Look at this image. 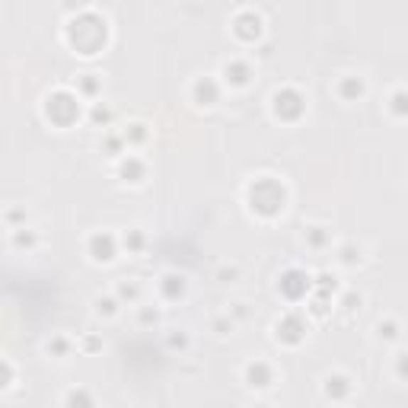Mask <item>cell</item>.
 <instances>
[{"label":"cell","mask_w":408,"mask_h":408,"mask_svg":"<svg viewBox=\"0 0 408 408\" xmlns=\"http://www.w3.org/2000/svg\"><path fill=\"white\" fill-rule=\"evenodd\" d=\"M396 377L399 380H408V351H399L396 354Z\"/></svg>","instance_id":"cell-28"},{"label":"cell","mask_w":408,"mask_h":408,"mask_svg":"<svg viewBox=\"0 0 408 408\" xmlns=\"http://www.w3.org/2000/svg\"><path fill=\"white\" fill-rule=\"evenodd\" d=\"M316 287V281H313V274H306V272H300V268H291V272L284 274V278L278 281V291L284 294L287 300H304L309 291Z\"/></svg>","instance_id":"cell-9"},{"label":"cell","mask_w":408,"mask_h":408,"mask_svg":"<svg viewBox=\"0 0 408 408\" xmlns=\"http://www.w3.org/2000/svg\"><path fill=\"white\" fill-rule=\"evenodd\" d=\"M118 306H124V304L115 297V294H112V297H96V300H93V313L102 316V319H115V316H118Z\"/></svg>","instance_id":"cell-22"},{"label":"cell","mask_w":408,"mask_h":408,"mask_svg":"<svg viewBox=\"0 0 408 408\" xmlns=\"http://www.w3.org/2000/svg\"><path fill=\"white\" fill-rule=\"evenodd\" d=\"M236 274H240V272H236V268H227V265H223L220 272H217V281H220V284H230V281H233Z\"/></svg>","instance_id":"cell-30"},{"label":"cell","mask_w":408,"mask_h":408,"mask_svg":"<svg viewBox=\"0 0 408 408\" xmlns=\"http://www.w3.org/2000/svg\"><path fill=\"white\" fill-rule=\"evenodd\" d=\"M10 246L32 252V249L38 246V233H36V230H29V227H13L10 230Z\"/></svg>","instance_id":"cell-18"},{"label":"cell","mask_w":408,"mask_h":408,"mask_svg":"<svg viewBox=\"0 0 408 408\" xmlns=\"http://www.w3.org/2000/svg\"><path fill=\"white\" fill-rule=\"evenodd\" d=\"M246 383L252 386V390H265V386H272L274 383L272 364H268V360H262V358H255L252 364H246Z\"/></svg>","instance_id":"cell-14"},{"label":"cell","mask_w":408,"mask_h":408,"mask_svg":"<svg viewBox=\"0 0 408 408\" xmlns=\"http://www.w3.org/2000/svg\"><path fill=\"white\" fill-rule=\"evenodd\" d=\"M68 26H74V29H80V38H74L70 42V48H74V55H100L105 48V36H109V23H105L102 16H96V13H83V16L70 19Z\"/></svg>","instance_id":"cell-2"},{"label":"cell","mask_w":408,"mask_h":408,"mask_svg":"<svg viewBox=\"0 0 408 408\" xmlns=\"http://www.w3.org/2000/svg\"><path fill=\"white\" fill-rule=\"evenodd\" d=\"M335 259H338L341 268H358V265H364V249L358 242H341L335 249Z\"/></svg>","instance_id":"cell-15"},{"label":"cell","mask_w":408,"mask_h":408,"mask_svg":"<svg viewBox=\"0 0 408 408\" xmlns=\"http://www.w3.org/2000/svg\"><path fill=\"white\" fill-rule=\"evenodd\" d=\"M373 332H377V341H399L402 326H399L396 319H380L377 326H373Z\"/></svg>","instance_id":"cell-23"},{"label":"cell","mask_w":408,"mask_h":408,"mask_svg":"<svg viewBox=\"0 0 408 408\" xmlns=\"http://www.w3.org/2000/svg\"><path fill=\"white\" fill-rule=\"evenodd\" d=\"M144 246V230H128V233L122 236V249H128V252H137V249Z\"/></svg>","instance_id":"cell-24"},{"label":"cell","mask_w":408,"mask_h":408,"mask_svg":"<svg viewBox=\"0 0 408 408\" xmlns=\"http://www.w3.org/2000/svg\"><path fill=\"white\" fill-rule=\"evenodd\" d=\"M304 112H306V96L300 93V90H294V87L274 90V96H272V115L278 118V122L294 124V122H300V115H304Z\"/></svg>","instance_id":"cell-4"},{"label":"cell","mask_w":408,"mask_h":408,"mask_svg":"<svg viewBox=\"0 0 408 408\" xmlns=\"http://www.w3.org/2000/svg\"><path fill=\"white\" fill-rule=\"evenodd\" d=\"M274 338L281 341V345H300V341L306 338V322L300 319V313H287L284 319L274 322Z\"/></svg>","instance_id":"cell-10"},{"label":"cell","mask_w":408,"mask_h":408,"mask_svg":"<svg viewBox=\"0 0 408 408\" xmlns=\"http://www.w3.org/2000/svg\"><path fill=\"white\" fill-rule=\"evenodd\" d=\"M160 297L166 300V304H176V300H182L186 297V291H188V281L182 278V274H176V272H166L160 278Z\"/></svg>","instance_id":"cell-13"},{"label":"cell","mask_w":408,"mask_h":408,"mask_svg":"<svg viewBox=\"0 0 408 408\" xmlns=\"http://www.w3.org/2000/svg\"><path fill=\"white\" fill-rule=\"evenodd\" d=\"M304 240H306L313 249H326L328 242H332V230L322 227V223H309L306 233H304Z\"/></svg>","instance_id":"cell-20"},{"label":"cell","mask_w":408,"mask_h":408,"mask_svg":"<svg viewBox=\"0 0 408 408\" xmlns=\"http://www.w3.org/2000/svg\"><path fill=\"white\" fill-rule=\"evenodd\" d=\"M169 345H173V348H182V351H186V348H188V335H186V332H182V335H169Z\"/></svg>","instance_id":"cell-31"},{"label":"cell","mask_w":408,"mask_h":408,"mask_svg":"<svg viewBox=\"0 0 408 408\" xmlns=\"http://www.w3.org/2000/svg\"><path fill=\"white\" fill-rule=\"evenodd\" d=\"M335 93L341 96V102H358L360 96L367 93V83H364V77H358V74H341L338 83H335Z\"/></svg>","instance_id":"cell-12"},{"label":"cell","mask_w":408,"mask_h":408,"mask_svg":"<svg viewBox=\"0 0 408 408\" xmlns=\"http://www.w3.org/2000/svg\"><path fill=\"white\" fill-rule=\"evenodd\" d=\"M115 297L122 300V304H137V300H141V284H137V281L122 278L115 284Z\"/></svg>","instance_id":"cell-21"},{"label":"cell","mask_w":408,"mask_h":408,"mask_svg":"<svg viewBox=\"0 0 408 408\" xmlns=\"http://www.w3.org/2000/svg\"><path fill=\"white\" fill-rule=\"evenodd\" d=\"M360 304H364V297H360V294H354V291H348L345 297L338 300V306L345 309V313H354V309H360Z\"/></svg>","instance_id":"cell-26"},{"label":"cell","mask_w":408,"mask_h":408,"mask_svg":"<svg viewBox=\"0 0 408 408\" xmlns=\"http://www.w3.org/2000/svg\"><path fill=\"white\" fill-rule=\"evenodd\" d=\"M118 252H122V236L109 233V230H96V233L87 236V255L96 265H112Z\"/></svg>","instance_id":"cell-5"},{"label":"cell","mask_w":408,"mask_h":408,"mask_svg":"<svg viewBox=\"0 0 408 408\" xmlns=\"http://www.w3.org/2000/svg\"><path fill=\"white\" fill-rule=\"evenodd\" d=\"M223 83H220V77H195L192 80V87H188V100H192L195 105H201V109H214L217 102H220V96H223Z\"/></svg>","instance_id":"cell-7"},{"label":"cell","mask_w":408,"mask_h":408,"mask_svg":"<svg viewBox=\"0 0 408 408\" xmlns=\"http://www.w3.org/2000/svg\"><path fill=\"white\" fill-rule=\"evenodd\" d=\"M80 102L83 96L77 90H55L45 96V118L58 128H70L80 118Z\"/></svg>","instance_id":"cell-3"},{"label":"cell","mask_w":408,"mask_h":408,"mask_svg":"<svg viewBox=\"0 0 408 408\" xmlns=\"http://www.w3.org/2000/svg\"><path fill=\"white\" fill-rule=\"evenodd\" d=\"M220 83L227 90H246V87H252V80H255V68L246 61V58H230V61H223L220 64Z\"/></svg>","instance_id":"cell-6"},{"label":"cell","mask_w":408,"mask_h":408,"mask_svg":"<svg viewBox=\"0 0 408 408\" xmlns=\"http://www.w3.org/2000/svg\"><path fill=\"white\" fill-rule=\"evenodd\" d=\"M122 137H124V144H128V147H144V144H147V137H150V131H147V124H144V122H131V124H124Z\"/></svg>","instance_id":"cell-19"},{"label":"cell","mask_w":408,"mask_h":408,"mask_svg":"<svg viewBox=\"0 0 408 408\" xmlns=\"http://www.w3.org/2000/svg\"><path fill=\"white\" fill-rule=\"evenodd\" d=\"M386 109H390L392 118L408 122V87H396V90H392L390 100H386Z\"/></svg>","instance_id":"cell-16"},{"label":"cell","mask_w":408,"mask_h":408,"mask_svg":"<svg viewBox=\"0 0 408 408\" xmlns=\"http://www.w3.org/2000/svg\"><path fill=\"white\" fill-rule=\"evenodd\" d=\"M74 90L87 102H96V96L102 93V83H100V77H96V74H80V77H77V83H74Z\"/></svg>","instance_id":"cell-17"},{"label":"cell","mask_w":408,"mask_h":408,"mask_svg":"<svg viewBox=\"0 0 408 408\" xmlns=\"http://www.w3.org/2000/svg\"><path fill=\"white\" fill-rule=\"evenodd\" d=\"M210 328H214L217 335H230V332H233V328H236V322L230 319V313H227V316H217V319L210 322Z\"/></svg>","instance_id":"cell-27"},{"label":"cell","mask_w":408,"mask_h":408,"mask_svg":"<svg viewBox=\"0 0 408 408\" xmlns=\"http://www.w3.org/2000/svg\"><path fill=\"white\" fill-rule=\"evenodd\" d=\"M45 351H48V354H55V358L61 360V358H68V354H70V341L58 335L55 341H48V345H45Z\"/></svg>","instance_id":"cell-25"},{"label":"cell","mask_w":408,"mask_h":408,"mask_svg":"<svg viewBox=\"0 0 408 408\" xmlns=\"http://www.w3.org/2000/svg\"><path fill=\"white\" fill-rule=\"evenodd\" d=\"M230 29H233V36L240 38L242 45H255L262 36H265V19H262L255 10H242L233 16V26H230Z\"/></svg>","instance_id":"cell-8"},{"label":"cell","mask_w":408,"mask_h":408,"mask_svg":"<svg viewBox=\"0 0 408 408\" xmlns=\"http://www.w3.org/2000/svg\"><path fill=\"white\" fill-rule=\"evenodd\" d=\"M118 176H122V182L144 186V182H147V163H144L141 156H134V154H128V150H124V156L118 160Z\"/></svg>","instance_id":"cell-11"},{"label":"cell","mask_w":408,"mask_h":408,"mask_svg":"<svg viewBox=\"0 0 408 408\" xmlns=\"http://www.w3.org/2000/svg\"><path fill=\"white\" fill-rule=\"evenodd\" d=\"M249 208L259 217H278L287 208V188L274 176H259L249 186Z\"/></svg>","instance_id":"cell-1"},{"label":"cell","mask_w":408,"mask_h":408,"mask_svg":"<svg viewBox=\"0 0 408 408\" xmlns=\"http://www.w3.org/2000/svg\"><path fill=\"white\" fill-rule=\"evenodd\" d=\"M141 322H144V326H150V322H154V326H156V322H160V309H150V306H141Z\"/></svg>","instance_id":"cell-29"}]
</instances>
